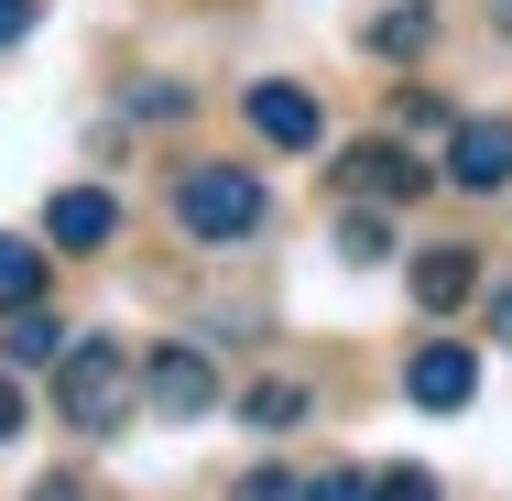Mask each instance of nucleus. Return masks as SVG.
Segmentation results:
<instances>
[{"label": "nucleus", "mask_w": 512, "mask_h": 501, "mask_svg": "<svg viewBox=\"0 0 512 501\" xmlns=\"http://www.w3.org/2000/svg\"><path fill=\"white\" fill-rule=\"evenodd\" d=\"M382 251H393V229H382V207H349V218H338V262H360V273H371Z\"/></svg>", "instance_id": "4468645a"}, {"label": "nucleus", "mask_w": 512, "mask_h": 501, "mask_svg": "<svg viewBox=\"0 0 512 501\" xmlns=\"http://www.w3.org/2000/svg\"><path fill=\"white\" fill-rule=\"evenodd\" d=\"M240 501H306V491H295L284 469H251V480H240Z\"/></svg>", "instance_id": "f3484780"}, {"label": "nucleus", "mask_w": 512, "mask_h": 501, "mask_svg": "<svg viewBox=\"0 0 512 501\" xmlns=\"http://www.w3.org/2000/svg\"><path fill=\"white\" fill-rule=\"evenodd\" d=\"M131 393H142V371H131V349H109V338H77V349L55 360V414H66L77 436H120V425H131Z\"/></svg>", "instance_id": "f03ea898"}, {"label": "nucleus", "mask_w": 512, "mask_h": 501, "mask_svg": "<svg viewBox=\"0 0 512 501\" xmlns=\"http://www.w3.org/2000/svg\"><path fill=\"white\" fill-rule=\"evenodd\" d=\"M491 327H502V349H512V295H502V305H491Z\"/></svg>", "instance_id": "4be33fe9"}, {"label": "nucleus", "mask_w": 512, "mask_h": 501, "mask_svg": "<svg viewBox=\"0 0 512 501\" xmlns=\"http://www.w3.org/2000/svg\"><path fill=\"white\" fill-rule=\"evenodd\" d=\"M251 131H262V142H273V153H316V142H327V120H316V99L306 88H284V77H262V88H251Z\"/></svg>", "instance_id": "423d86ee"}, {"label": "nucleus", "mask_w": 512, "mask_h": 501, "mask_svg": "<svg viewBox=\"0 0 512 501\" xmlns=\"http://www.w3.org/2000/svg\"><path fill=\"white\" fill-rule=\"evenodd\" d=\"M306 501H371V480H360V469H327V480H316Z\"/></svg>", "instance_id": "a211bd4d"}, {"label": "nucleus", "mask_w": 512, "mask_h": 501, "mask_svg": "<svg viewBox=\"0 0 512 501\" xmlns=\"http://www.w3.org/2000/svg\"><path fill=\"white\" fill-rule=\"evenodd\" d=\"M393 120H404V131H447V99H425V88H404V99H393Z\"/></svg>", "instance_id": "2eb2a0df"}, {"label": "nucleus", "mask_w": 512, "mask_h": 501, "mask_svg": "<svg viewBox=\"0 0 512 501\" xmlns=\"http://www.w3.org/2000/svg\"><path fill=\"white\" fill-rule=\"evenodd\" d=\"M11 305H44V251L33 240H0V316Z\"/></svg>", "instance_id": "9b49d317"}, {"label": "nucleus", "mask_w": 512, "mask_h": 501, "mask_svg": "<svg viewBox=\"0 0 512 501\" xmlns=\"http://www.w3.org/2000/svg\"><path fill=\"white\" fill-rule=\"evenodd\" d=\"M44 240H55V251H109V240H120V207H109L99 186H66V197L44 207Z\"/></svg>", "instance_id": "6e6552de"}, {"label": "nucleus", "mask_w": 512, "mask_h": 501, "mask_svg": "<svg viewBox=\"0 0 512 501\" xmlns=\"http://www.w3.org/2000/svg\"><path fill=\"white\" fill-rule=\"evenodd\" d=\"M22 436V393H11V371H0V447Z\"/></svg>", "instance_id": "aec40b11"}, {"label": "nucleus", "mask_w": 512, "mask_h": 501, "mask_svg": "<svg viewBox=\"0 0 512 501\" xmlns=\"http://www.w3.org/2000/svg\"><path fill=\"white\" fill-rule=\"evenodd\" d=\"M33 33V0H0V44H22Z\"/></svg>", "instance_id": "6ab92c4d"}, {"label": "nucleus", "mask_w": 512, "mask_h": 501, "mask_svg": "<svg viewBox=\"0 0 512 501\" xmlns=\"http://www.w3.org/2000/svg\"><path fill=\"white\" fill-rule=\"evenodd\" d=\"M0 349H11L22 371H33V360H66L77 338H66V316H55V305H11V327H0Z\"/></svg>", "instance_id": "9d476101"}, {"label": "nucleus", "mask_w": 512, "mask_h": 501, "mask_svg": "<svg viewBox=\"0 0 512 501\" xmlns=\"http://www.w3.org/2000/svg\"><path fill=\"white\" fill-rule=\"evenodd\" d=\"M480 284V262H469V240H436V251H414V305L425 316H447V305H469Z\"/></svg>", "instance_id": "1a4fd4ad"}, {"label": "nucleus", "mask_w": 512, "mask_h": 501, "mask_svg": "<svg viewBox=\"0 0 512 501\" xmlns=\"http://www.w3.org/2000/svg\"><path fill=\"white\" fill-rule=\"evenodd\" d=\"M371 501H436V480L425 469H393V480H371Z\"/></svg>", "instance_id": "dca6fc26"}, {"label": "nucleus", "mask_w": 512, "mask_h": 501, "mask_svg": "<svg viewBox=\"0 0 512 501\" xmlns=\"http://www.w3.org/2000/svg\"><path fill=\"white\" fill-rule=\"evenodd\" d=\"M142 403H153L164 425H197L207 403H218V371H207V349H153V360H142Z\"/></svg>", "instance_id": "7ed1b4c3"}, {"label": "nucleus", "mask_w": 512, "mask_h": 501, "mask_svg": "<svg viewBox=\"0 0 512 501\" xmlns=\"http://www.w3.org/2000/svg\"><path fill=\"white\" fill-rule=\"evenodd\" d=\"M447 186H469V197L512 186V120H458V142H447Z\"/></svg>", "instance_id": "0eeeda50"}, {"label": "nucleus", "mask_w": 512, "mask_h": 501, "mask_svg": "<svg viewBox=\"0 0 512 501\" xmlns=\"http://www.w3.org/2000/svg\"><path fill=\"white\" fill-rule=\"evenodd\" d=\"M262 436H284V425H306V382H251V403H240Z\"/></svg>", "instance_id": "ddd939ff"}, {"label": "nucleus", "mask_w": 512, "mask_h": 501, "mask_svg": "<svg viewBox=\"0 0 512 501\" xmlns=\"http://www.w3.org/2000/svg\"><path fill=\"white\" fill-rule=\"evenodd\" d=\"M425 33H436V11H425V0H393V11L371 22V55H414Z\"/></svg>", "instance_id": "f8f14e48"}, {"label": "nucleus", "mask_w": 512, "mask_h": 501, "mask_svg": "<svg viewBox=\"0 0 512 501\" xmlns=\"http://www.w3.org/2000/svg\"><path fill=\"white\" fill-rule=\"evenodd\" d=\"M33 501H88V491H77V480H44V491H33Z\"/></svg>", "instance_id": "412c9836"}, {"label": "nucleus", "mask_w": 512, "mask_h": 501, "mask_svg": "<svg viewBox=\"0 0 512 501\" xmlns=\"http://www.w3.org/2000/svg\"><path fill=\"white\" fill-rule=\"evenodd\" d=\"M175 218H186V240H207V251H240L273 218V197H262L251 164H186L175 175Z\"/></svg>", "instance_id": "f257e3e1"}, {"label": "nucleus", "mask_w": 512, "mask_h": 501, "mask_svg": "<svg viewBox=\"0 0 512 501\" xmlns=\"http://www.w3.org/2000/svg\"><path fill=\"white\" fill-rule=\"evenodd\" d=\"M338 186L360 207H404V197H425V164H414L404 142H349L338 153Z\"/></svg>", "instance_id": "20e7f679"}, {"label": "nucleus", "mask_w": 512, "mask_h": 501, "mask_svg": "<svg viewBox=\"0 0 512 501\" xmlns=\"http://www.w3.org/2000/svg\"><path fill=\"white\" fill-rule=\"evenodd\" d=\"M404 393L414 403H436V414H458V403L480 393V360H469V338H425L404 360Z\"/></svg>", "instance_id": "39448f33"}]
</instances>
